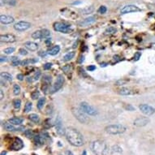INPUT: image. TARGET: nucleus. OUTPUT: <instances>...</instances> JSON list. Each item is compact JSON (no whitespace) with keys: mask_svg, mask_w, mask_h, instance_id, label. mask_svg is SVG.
I'll list each match as a JSON object with an SVG mask.
<instances>
[{"mask_svg":"<svg viewBox=\"0 0 155 155\" xmlns=\"http://www.w3.org/2000/svg\"><path fill=\"white\" fill-rule=\"evenodd\" d=\"M50 36V32L48 29H42L37 30L32 34V37L33 39H42V38H48Z\"/></svg>","mask_w":155,"mask_h":155,"instance_id":"7","label":"nucleus"},{"mask_svg":"<svg viewBox=\"0 0 155 155\" xmlns=\"http://www.w3.org/2000/svg\"><path fill=\"white\" fill-rule=\"evenodd\" d=\"M24 46L26 49L31 50V51H36L38 49V45L36 42H27L24 43Z\"/></svg>","mask_w":155,"mask_h":155,"instance_id":"18","label":"nucleus"},{"mask_svg":"<svg viewBox=\"0 0 155 155\" xmlns=\"http://www.w3.org/2000/svg\"><path fill=\"white\" fill-rule=\"evenodd\" d=\"M31 28V24L27 21H19L14 25V29L19 32H23Z\"/></svg>","mask_w":155,"mask_h":155,"instance_id":"8","label":"nucleus"},{"mask_svg":"<svg viewBox=\"0 0 155 155\" xmlns=\"http://www.w3.org/2000/svg\"><path fill=\"white\" fill-rule=\"evenodd\" d=\"M65 136L68 142L75 147H80L84 145V138L82 134L73 127L67 128Z\"/></svg>","mask_w":155,"mask_h":155,"instance_id":"1","label":"nucleus"},{"mask_svg":"<svg viewBox=\"0 0 155 155\" xmlns=\"http://www.w3.org/2000/svg\"><path fill=\"white\" fill-rule=\"evenodd\" d=\"M127 82V81H126V80H120V81H117V83H116V85H125V84Z\"/></svg>","mask_w":155,"mask_h":155,"instance_id":"45","label":"nucleus"},{"mask_svg":"<svg viewBox=\"0 0 155 155\" xmlns=\"http://www.w3.org/2000/svg\"><path fill=\"white\" fill-rule=\"evenodd\" d=\"M37 61H38L37 59H25V60L21 61V65L22 66H26V65H28L29 63H36V62H37Z\"/></svg>","mask_w":155,"mask_h":155,"instance_id":"31","label":"nucleus"},{"mask_svg":"<svg viewBox=\"0 0 155 155\" xmlns=\"http://www.w3.org/2000/svg\"><path fill=\"white\" fill-rule=\"evenodd\" d=\"M1 78L3 80H5V81H7L8 82L12 81V76L10 73H7V72H2L1 73Z\"/></svg>","mask_w":155,"mask_h":155,"instance_id":"24","label":"nucleus"},{"mask_svg":"<svg viewBox=\"0 0 155 155\" xmlns=\"http://www.w3.org/2000/svg\"><path fill=\"white\" fill-rule=\"evenodd\" d=\"M72 112L74 117L76 118L80 123H84V124H87V123L89 122V119H88L87 116V114L84 112L81 108L72 107Z\"/></svg>","mask_w":155,"mask_h":155,"instance_id":"3","label":"nucleus"},{"mask_svg":"<svg viewBox=\"0 0 155 155\" xmlns=\"http://www.w3.org/2000/svg\"><path fill=\"white\" fill-rule=\"evenodd\" d=\"M107 66V63H101V67H106Z\"/></svg>","mask_w":155,"mask_h":155,"instance_id":"59","label":"nucleus"},{"mask_svg":"<svg viewBox=\"0 0 155 155\" xmlns=\"http://www.w3.org/2000/svg\"><path fill=\"white\" fill-rule=\"evenodd\" d=\"M63 83H64L63 76V75H59L58 77H57V79H56V81H55L54 86H53L52 93H55L57 91H59L60 88L63 87Z\"/></svg>","mask_w":155,"mask_h":155,"instance_id":"11","label":"nucleus"},{"mask_svg":"<svg viewBox=\"0 0 155 155\" xmlns=\"http://www.w3.org/2000/svg\"><path fill=\"white\" fill-rule=\"evenodd\" d=\"M0 93H1V95H0V98L3 99V92L2 89H1V92H0Z\"/></svg>","mask_w":155,"mask_h":155,"instance_id":"56","label":"nucleus"},{"mask_svg":"<svg viewBox=\"0 0 155 155\" xmlns=\"http://www.w3.org/2000/svg\"><path fill=\"white\" fill-rule=\"evenodd\" d=\"M40 76H41V72H40V71H37V72H35V74H34V76H33V81H37V80L40 78Z\"/></svg>","mask_w":155,"mask_h":155,"instance_id":"39","label":"nucleus"},{"mask_svg":"<svg viewBox=\"0 0 155 155\" xmlns=\"http://www.w3.org/2000/svg\"><path fill=\"white\" fill-rule=\"evenodd\" d=\"M112 150H113V152H119V153H121V152H122V148L119 147V145H114V146H113Z\"/></svg>","mask_w":155,"mask_h":155,"instance_id":"41","label":"nucleus"},{"mask_svg":"<svg viewBox=\"0 0 155 155\" xmlns=\"http://www.w3.org/2000/svg\"><path fill=\"white\" fill-rule=\"evenodd\" d=\"M94 10V7L93 6H90V7H87L85 8H84L82 10V14L84 15H87V14H90Z\"/></svg>","mask_w":155,"mask_h":155,"instance_id":"29","label":"nucleus"},{"mask_svg":"<svg viewBox=\"0 0 155 155\" xmlns=\"http://www.w3.org/2000/svg\"><path fill=\"white\" fill-rule=\"evenodd\" d=\"M15 47H8V48H6L5 50H4V53H5L6 55H11L13 52L15 51Z\"/></svg>","mask_w":155,"mask_h":155,"instance_id":"38","label":"nucleus"},{"mask_svg":"<svg viewBox=\"0 0 155 155\" xmlns=\"http://www.w3.org/2000/svg\"><path fill=\"white\" fill-rule=\"evenodd\" d=\"M16 77H17V79L19 80V81H22L24 80V76L22 74H18L16 76Z\"/></svg>","mask_w":155,"mask_h":155,"instance_id":"52","label":"nucleus"},{"mask_svg":"<svg viewBox=\"0 0 155 155\" xmlns=\"http://www.w3.org/2000/svg\"><path fill=\"white\" fill-rule=\"evenodd\" d=\"M54 29L57 32L63 33H69L72 29H71V25L62 23V22H56L54 24Z\"/></svg>","mask_w":155,"mask_h":155,"instance_id":"6","label":"nucleus"},{"mask_svg":"<svg viewBox=\"0 0 155 155\" xmlns=\"http://www.w3.org/2000/svg\"><path fill=\"white\" fill-rule=\"evenodd\" d=\"M46 103V97H41L38 101H37V107L39 110H42L44 107V105Z\"/></svg>","mask_w":155,"mask_h":155,"instance_id":"28","label":"nucleus"},{"mask_svg":"<svg viewBox=\"0 0 155 155\" xmlns=\"http://www.w3.org/2000/svg\"><path fill=\"white\" fill-rule=\"evenodd\" d=\"M96 21V18L94 16H89L88 18L83 20L82 21L79 22V25L81 27H87V26H89L93 24Z\"/></svg>","mask_w":155,"mask_h":155,"instance_id":"16","label":"nucleus"},{"mask_svg":"<svg viewBox=\"0 0 155 155\" xmlns=\"http://www.w3.org/2000/svg\"><path fill=\"white\" fill-rule=\"evenodd\" d=\"M84 61H85V56H84V55L80 56L79 60H78V63H82Z\"/></svg>","mask_w":155,"mask_h":155,"instance_id":"51","label":"nucleus"},{"mask_svg":"<svg viewBox=\"0 0 155 155\" xmlns=\"http://www.w3.org/2000/svg\"><path fill=\"white\" fill-rule=\"evenodd\" d=\"M7 154V151H3L1 153V155H6Z\"/></svg>","mask_w":155,"mask_h":155,"instance_id":"58","label":"nucleus"},{"mask_svg":"<svg viewBox=\"0 0 155 155\" xmlns=\"http://www.w3.org/2000/svg\"><path fill=\"white\" fill-rule=\"evenodd\" d=\"M25 135L27 136L28 137H31V136H33V132L31 131V130H27L25 132Z\"/></svg>","mask_w":155,"mask_h":155,"instance_id":"48","label":"nucleus"},{"mask_svg":"<svg viewBox=\"0 0 155 155\" xmlns=\"http://www.w3.org/2000/svg\"><path fill=\"white\" fill-rule=\"evenodd\" d=\"M29 118L30 120L33 121V123H37L40 122V117H39L38 114H31L29 116Z\"/></svg>","mask_w":155,"mask_h":155,"instance_id":"27","label":"nucleus"},{"mask_svg":"<svg viewBox=\"0 0 155 155\" xmlns=\"http://www.w3.org/2000/svg\"><path fill=\"white\" fill-rule=\"evenodd\" d=\"M8 122L11 123L13 125H20L21 123H23V119L20 117H14V118L9 119Z\"/></svg>","mask_w":155,"mask_h":155,"instance_id":"22","label":"nucleus"},{"mask_svg":"<svg viewBox=\"0 0 155 155\" xmlns=\"http://www.w3.org/2000/svg\"><path fill=\"white\" fill-rule=\"evenodd\" d=\"M55 128L56 132L59 136H63L66 133V129H64V127L63 126V121H62V119L60 116H58L55 120Z\"/></svg>","mask_w":155,"mask_h":155,"instance_id":"9","label":"nucleus"},{"mask_svg":"<svg viewBox=\"0 0 155 155\" xmlns=\"http://www.w3.org/2000/svg\"><path fill=\"white\" fill-rule=\"evenodd\" d=\"M87 69L89 71V72H93V71H94L96 69V67L94 65H90V66H88V67L87 68Z\"/></svg>","mask_w":155,"mask_h":155,"instance_id":"49","label":"nucleus"},{"mask_svg":"<svg viewBox=\"0 0 155 155\" xmlns=\"http://www.w3.org/2000/svg\"><path fill=\"white\" fill-rule=\"evenodd\" d=\"M11 64H12V66L21 65V61H20L17 57H12L11 58Z\"/></svg>","mask_w":155,"mask_h":155,"instance_id":"34","label":"nucleus"},{"mask_svg":"<svg viewBox=\"0 0 155 155\" xmlns=\"http://www.w3.org/2000/svg\"><path fill=\"white\" fill-rule=\"evenodd\" d=\"M66 155H74L72 151H70V150H67L66 151Z\"/></svg>","mask_w":155,"mask_h":155,"instance_id":"54","label":"nucleus"},{"mask_svg":"<svg viewBox=\"0 0 155 155\" xmlns=\"http://www.w3.org/2000/svg\"><path fill=\"white\" fill-rule=\"evenodd\" d=\"M75 55H76V53L74 51H72V52H68V54H66L63 57V61L65 62H68V61H70L71 59H72L74 58Z\"/></svg>","mask_w":155,"mask_h":155,"instance_id":"25","label":"nucleus"},{"mask_svg":"<svg viewBox=\"0 0 155 155\" xmlns=\"http://www.w3.org/2000/svg\"><path fill=\"white\" fill-rule=\"evenodd\" d=\"M107 8L105 6H101L100 8L98 9V12L101 13V14H105V13L107 12Z\"/></svg>","mask_w":155,"mask_h":155,"instance_id":"40","label":"nucleus"},{"mask_svg":"<svg viewBox=\"0 0 155 155\" xmlns=\"http://www.w3.org/2000/svg\"><path fill=\"white\" fill-rule=\"evenodd\" d=\"M20 106H21V101L20 99H15L13 101V107L16 109H20Z\"/></svg>","mask_w":155,"mask_h":155,"instance_id":"35","label":"nucleus"},{"mask_svg":"<svg viewBox=\"0 0 155 155\" xmlns=\"http://www.w3.org/2000/svg\"><path fill=\"white\" fill-rule=\"evenodd\" d=\"M60 50V46L59 45L55 46L54 47H52L50 50L48 51V54L50 55H56Z\"/></svg>","mask_w":155,"mask_h":155,"instance_id":"23","label":"nucleus"},{"mask_svg":"<svg viewBox=\"0 0 155 155\" xmlns=\"http://www.w3.org/2000/svg\"><path fill=\"white\" fill-rule=\"evenodd\" d=\"M39 97H40V92L38 90H35L31 94V97H32V99L33 100L37 99Z\"/></svg>","mask_w":155,"mask_h":155,"instance_id":"37","label":"nucleus"},{"mask_svg":"<svg viewBox=\"0 0 155 155\" xmlns=\"http://www.w3.org/2000/svg\"><path fill=\"white\" fill-rule=\"evenodd\" d=\"M62 69H63L64 73L69 74L73 71V66H72V64H68V65H65L64 67H63Z\"/></svg>","mask_w":155,"mask_h":155,"instance_id":"26","label":"nucleus"},{"mask_svg":"<svg viewBox=\"0 0 155 155\" xmlns=\"http://www.w3.org/2000/svg\"><path fill=\"white\" fill-rule=\"evenodd\" d=\"M125 109L127 110H130V111H133V110H135V107H132V105H126L125 106Z\"/></svg>","mask_w":155,"mask_h":155,"instance_id":"44","label":"nucleus"},{"mask_svg":"<svg viewBox=\"0 0 155 155\" xmlns=\"http://www.w3.org/2000/svg\"><path fill=\"white\" fill-rule=\"evenodd\" d=\"M24 147V143H23V140L20 138H16L13 141V143L11 144V149L13 150H16V151H18V150H20L21 149H23Z\"/></svg>","mask_w":155,"mask_h":155,"instance_id":"14","label":"nucleus"},{"mask_svg":"<svg viewBox=\"0 0 155 155\" xmlns=\"http://www.w3.org/2000/svg\"><path fill=\"white\" fill-rule=\"evenodd\" d=\"M46 44H47V45H50V42H51V40H50V38H48V40H47V41H46Z\"/></svg>","mask_w":155,"mask_h":155,"instance_id":"55","label":"nucleus"},{"mask_svg":"<svg viewBox=\"0 0 155 155\" xmlns=\"http://www.w3.org/2000/svg\"><path fill=\"white\" fill-rule=\"evenodd\" d=\"M19 52H20V54L21 55H28V51L26 50H24V48H20L19 50Z\"/></svg>","mask_w":155,"mask_h":155,"instance_id":"43","label":"nucleus"},{"mask_svg":"<svg viewBox=\"0 0 155 155\" xmlns=\"http://www.w3.org/2000/svg\"><path fill=\"white\" fill-rule=\"evenodd\" d=\"M3 127L4 129L7 130V131H10V132H15V131H20L21 129H23V127H18L16 128L14 127V125L11 124V123H5L3 124Z\"/></svg>","mask_w":155,"mask_h":155,"instance_id":"19","label":"nucleus"},{"mask_svg":"<svg viewBox=\"0 0 155 155\" xmlns=\"http://www.w3.org/2000/svg\"><path fill=\"white\" fill-rule=\"evenodd\" d=\"M82 155H86V151H85H85H84V152H83Z\"/></svg>","mask_w":155,"mask_h":155,"instance_id":"60","label":"nucleus"},{"mask_svg":"<svg viewBox=\"0 0 155 155\" xmlns=\"http://www.w3.org/2000/svg\"><path fill=\"white\" fill-rule=\"evenodd\" d=\"M119 94L120 95H124V96H127V95H132L135 94V91L131 89V88H122L120 89L119 90Z\"/></svg>","mask_w":155,"mask_h":155,"instance_id":"21","label":"nucleus"},{"mask_svg":"<svg viewBox=\"0 0 155 155\" xmlns=\"http://www.w3.org/2000/svg\"><path fill=\"white\" fill-rule=\"evenodd\" d=\"M7 57L1 56V58H0V62H1V63H4V62H7Z\"/></svg>","mask_w":155,"mask_h":155,"instance_id":"53","label":"nucleus"},{"mask_svg":"<svg viewBox=\"0 0 155 155\" xmlns=\"http://www.w3.org/2000/svg\"><path fill=\"white\" fill-rule=\"evenodd\" d=\"M149 123V119L146 117H140L135 119L133 122V124L136 127H144L145 125H147Z\"/></svg>","mask_w":155,"mask_h":155,"instance_id":"15","label":"nucleus"},{"mask_svg":"<svg viewBox=\"0 0 155 155\" xmlns=\"http://www.w3.org/2000/svg\"><path fill=\"white\" fill-rule=\"evenodd\" d=\"M0 41L5 43H13L16 41V38L13 34H3L0 36Z\"/></svg>","mask_w":155,"mask_h":155,"instance_id":"13","label":"nucleus"},{"mask_svg":"<svg viewBox=\"0 0 155 155\" xmlns=\"http://www.w3.org/2000/svg\"><path fill=\"white\" fill-rule=\"evenodd\" d=\"M46 137L44 136V135H38L34 136V142L37 145H42L46 142Z\"/></svg>","mask_w":155,"mask_h":155,"instance_id":"20","label":"nucleus"},{"mask_svg":"<svg viewBox=\"0 0 155 155\" xmlns=\"http://www.w3.org/2000/svg\"><path fill=\"white\" fill-rule=\"evenodd\" d=\"M43 83L46 84V85H50L51 82V76H48V75H46V76H43Z\"/></svg>","mask_w":155,"mask_h":155,"instance_id":"36","label":"nucleus"},{"mask_svg":"<svg viewBox=\"0 0 155 155\" xmlns=\"http://www.w3.org/2000/svg\"><path fill=\"white\" fill-rule=\"evenodd\" d=\"M116 32H117V29L115 28L109 27V28H107V29H106L105 34H107V35H112V34H114Z\"/></svg>","mask_w":155,"mask_h":155,"instance_id":"30","label":"nucleus"},{"mask_svg":"<svg viewBox=\"0 0 155 155\" xmlns=\"http://www.w3.org/2000/svg\"><path fill=\"white\" fill-rule=\"evenodd\" d=\"M140 57H141V53H140V52H136V53H135L134 60H135V61H138V60L140 59Z\"/></svg>","mask_w":155,"mask_h":155,"instance_id":"42","label":"nucleus"},{"mask_svg":"<svg viewBox=\"0 0 155 155\" xmlns=\"http://www.w3.org/2000/svg\"><path fill=\"white\" fill-rule=\"evenodd\" d=\"M105 131L110 135H119L123 133L126 131V127L122 124H112L106 127Z\"/></svg>","mask_w":155,"mask_h":155,"instance_id":"4","label":"nucleus"},{"mask_svg":"<svg viewBox=\"0 0 155 155\" xmlns=\"http://www.w3.org/2000/svg\"><path fill=\"white\" fill-rule=\"evenodd\" d=\"M20 91H21V88H20V86L19 85H15L14 87H13V94L14 95L17 96L20 94Z\"/></svg>","mask_w":155,"mask_h":155,"instance_id":"32","label":"nucleus"},{"mask_svg":"<svg viewBox=\"0 0 155 155\" xmlns=\"http://www.w3.org/2000/svg\"><path fill=\"white\" fill-rule=\"evenodd\" d=\"M139 109L141 112H142L145 115H152L153 114H154L155 110L153 107H152L151 106L147 105V104H141L139 106Z\"/></svg>","mask_w":155,"mask_h":155,"instance_id":"10","label":"nucleus"},{"mask_svg":"<svg viewBox=\"0 0 155 155\" xmlns=\"http://www.w3.org/2000/svg\"><path fill=\"white\" fill-rule=\"evenodd\" d=\"M7 3H8V5H10L11 7H14V6H16V0H9Z\"/></svg>","mask_w":155,"mask_h":155,"instance_id":"46","label":"nucleus"},{"mask_svg":"<svg viewBox=\"0 0 155 155\" xmlns=\"http://www.w3.org/2000/svg\"><path fill=\"white\" fill-rule=\"evenodd\" d=\"M6 2H7V0H1V4L3 5V3H6Z\"/></svg>","mask_w":155,"mask_h":155,"instance_id":"57","label":"nucleus"},{"mask_svg":"<svg viewBox=\"0 0 155 155\" xmlns=\"http://www.w3.org/2000/svg\"><path fill=\"white\" fill-rule=\"evenodd\" d=\"M80 108L85 113H86L88 115L95 116L97 114V110L93 107V106L86 102V101H82V102H81V104H80Z\"/></svg>","mask_w":155,"mask_h":155,"instance_id":"5","label":"nucleus"},{"mask_svg":"<svg viewBox=\"0 0 155 155\" xmlns=\"http://www.w3.org/2000/svg\"><path fill=\"white\" fill-rule=\"evenodd\" d=\"M141 10L138 7L135 5H127L123 7L121 9V14H127V13H132V12H137L140 11Z\"/></svg>","mask_w":155,"mask_h":155,"instance_id":"12","label":"nucleus"},{"mask_svg":"<svg viewBox=\"0 0 155 155\" xmlns=\"http://www.w3.org/2000/svg\"><path fill=\"white\" fill-rule=\"evenodd\" d=\"M91 149L96 155H107L109 151L107 144L104 140H97L93 141L91 145Z\"/></svg>","mask_w":155,"mask_h":155,"instance_id":"2","label":"nucleus"},{"mask_svg":"<svg viewBox=\"0 0 155 155\" xmlns=\"http://www.w3.org/2000/svg\"><path fill=\"white\" fill-rule=\"evenodd\" d=\"M79 71H80V73H81V76H87V74L85 73V70H84V69H82V68H79Z\"/></svg>","mask_w":155,"mask_h":155,"instance_id":"50","label":"nucleus"},{"mask_svg":"<svg viewBox=\"0 0 155 155\" xmlns=\"http://www.w3.org/2000/svg\"><path fill=\"white\" fill-rule=\"evenodd\" d=\"M0 21L3 24H10L14 22V18L8 15H1L0 16Z\"/></svg>","mask_w":155,"mask_h":155,"instance_id":"17","label":"nucleus"},{"mask_svg":"<svg viewBox=\"0 0 155 155\" xmlns=\"http://www.w3.org/2000/svg\"><path fill=\"white\" fill-rule=\"evenodd\" d=\"M52 67V63H46L45 65H44V69L45 70H48V69H50V68Z\"/></svg>","mask_w":155,"mask_h":155,"instance_id":"47","label":"nucleus"},{"mask_svg":"<svg viewBox=\"0 0 155 155\" xmlns=\"http://www.w3.org/2000/svg\"><path fill=\"white\" fill-rule=\"evenodd\" d=\"M32 107H33V104L32 102H30V101H28L27 103L25 104L24 106V111L25 113H28L31 110H32Z\"/></svg>","mask_w":155,"mask_h":155,"instance_id":"33","label":"nucleus"}]
</instances>
